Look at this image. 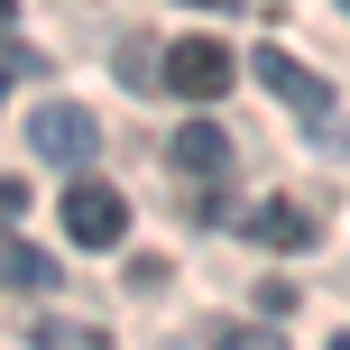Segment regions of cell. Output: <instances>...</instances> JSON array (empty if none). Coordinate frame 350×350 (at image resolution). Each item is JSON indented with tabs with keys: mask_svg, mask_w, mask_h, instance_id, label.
Masks as SVG:
<instances>
[{
	"mask_svg": "<svg viewBox=\"0 0 350 350\" xmlns=\"http://www.w3.org/2000/svg\"><path fill=\"white\" fill-rule=\"evenodd\" d=\"M28 148H37L46 166H92L102 129H92V111H83V102H46V111L28 120Z\"/></svg>",
	"mask_w": 350,
	"mask_h": 350,
	"instance_id": "cell-1",
	"label": "cell"
},
{
	"mask_svg": "<svg viewBox=\"0 0 350 350\" xmlns=\"http://www.w3.org/2000/svg\"><path fill=\"white\" fill-rule=\"evenodd\" d=\"M120 230H129V193H111V185L83 175V185L65 193V240H74V249H111Z\"/></svg>",
	"mask_w": 350,
	"mask_h": 350,
	"instance_id": "cell-2",
	"label": "cell"
},
{
	"mask_svg": "<svg viewBox=\"0 0 350 350\" xmlns=\"http://www.w3.org/2000/svg\"><path fill=\"white\" fill-rule=\"evenodd\" d=\"M249 74H258V83L277 92L286 111H304V120H323V111H332V83H323L314 65H295L286 46H258V55H249Z\"/></svg>",
	"mask_w": 350,
	"mask_h": 350,
	"instance_id": "cell-3",
	"label": "cell"
},
{
	"mask_svg": "<svg viewBox=\"0 0 350 350\" xmlns=\"http://www.w3.org/2000/svg\"><path fill=\"white\" fill-rule=\"evenodd\" d=\"M230 74H240V65H230L221 46H203V37L166 46V83L185 92V102H221V92H230Z\"/></svg>",
	"mask_w": 350,
	"mask_h": 350,
	"instance_id": "cell-4",
	"label": "cell"
},
{
	"mask_svg": "<svg viewBox=\"0 0 350 350\" xmlns=\"http://www.w3.org/2000/svg\"><path fill=\"white\" fill-rule=\"evenodd\" d=\"M240 230H249L258 249H304V240H314V212H304V203H258Z\"/></svg>",
	"mask_w": 350,
	"mask_h": 350,
	"instance_id": "cell-5",
	"label": "cell"
},
{
	"mask_svg": "<svg viewBox=\"0 0 350 350\" xmlns=\"http://www.w3.org/2000/svg\"><path fill=\"white\" fill-rule=\"evenodd\" d=\"M175 166H185V175H221L230 166V139L212 120H185V129H175Z\"/></svg>",
	"mask_w": 350,
	"mask_h": 350,
	"instance_id": "cell-6",
	"label": "cell"
},
{
	"mask_svg": "<svg viewBox=\"0 0 350 350\" xmlns=\"http://www.w3.org/2000/svg\"><path fill=\"white\" fill-rule=\"evenodd\" d=\"M166 37H120V55H111V74H120L129 92H148V83H166Z\"/></svg>",
	"mask_w": 350,
	"mask_h": 350,
	"instance_id": "cell-7",
	"label": "cell"
},
{
	"mask_svg": "<svg viewBox=\"0 0 350 350\" xmlns=\"http://www.w3.org/2000/svg\"><path fill=\"white\" fill-rule=\"evenodd\" d=\"M212 350H286L267 323H212Z\"/></svg>",
	"mask_w": 350,
	"mask_h": 350,
	"instance_id": "cell-8",
	"label": "cell"
},
{
	"mask_svg": "<svg viewBox=\"0 0 350 350\" xmlns=\"http://www.w3.org/2000/svg\"><path fill=\"white\" fill-rule=\"evenodd\" d=\"M0 277H10V286H46V277H55V267H46V258H37V249H0Z\"/></svg>",
	"mask_w": 350,
	"mask_h": 350,
	"instance_id": "cell-9",
	"label": "cell"
},
{
	"mask_svg": "<svg viewBox=\"0 0 350 350\" xmlns=\"http://www.w3.org/2000/svg\"><path fill=\"white\" fill-rule=\"evenodd\" d=\"M18 212H28V185H18V175H0V221H18Z\"/></svg>",
	"mask_w": 350,
	"mask_h": 350,
	"instance_id": "cell-10",
	"label": "cell"
},
{
	"mask_svg": "<svg viewBox=\"0 0 350 350\" xmlns=\"http://www.w3.org/2000/svg\"><path fill=\"white\" fill-rule=\"evenodd\" d=\"M185 10H212V18H221V10H240V0H185Z\"/></svg>",
	"mask_w": 350,
	"mask_h": 350,
	"instance_id": "cell-11",
	"label": "cell"
},
{
	"mask_svg": "<svg viewBox=\"0 0 350 350\" xmlns=\"http://www.w3.org/2000/svg\"><path fill=\"white\" fill-rule=\"evenodd\" d=\"M10 10H18V0H0V28H10Z\"/></svg>",
	"mask_w": 350,
	"mask_h": 350,
	"instance_id": "cell-12",
	"label": "cell"
},
{
	"mask_svg": "<svg viewBox=\"0 0 350 350\" xmlns=\"http://www.w3.org/2000/svg\"><path fill=\"white\" fill-rule=\"evenodd\" d=\"M332 350H350V332H341V341H332Z\"/></svg>",
	"mask_w": 350,
	"mask_h": 350,
	"instance_id": "cell-13",
	"label": "cell"
},
{
	"mask_svg": "<svg viewBox=\"0 0 350 350\" xmlns=\"http://www.w3.org/2000/svg\"><path fill=\"white\" fill-rule=\"evenodd\" d=\"M341 10H350V0H341Z\"/></svg>",
	"mask_w": 350,
	"mask_h": 350,
	"instance_id": "cell-14",
	"label": "cell"
}]
</instances>
